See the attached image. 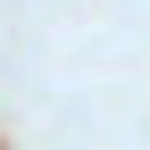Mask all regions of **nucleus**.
Returning <instances> with one entry per match:
<instances>
[]
</instances>
